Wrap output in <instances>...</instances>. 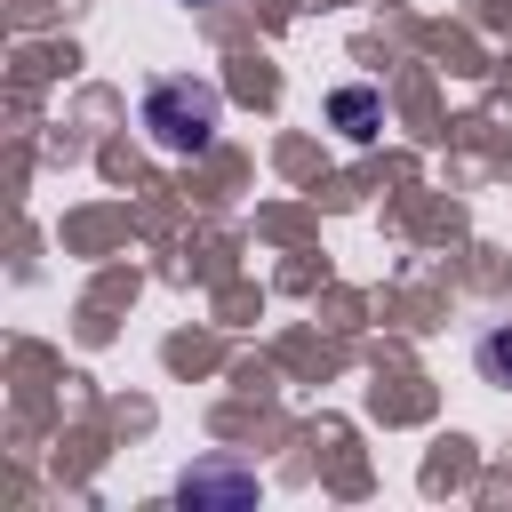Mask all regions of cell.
<instances>
[{"mask_svg":"<svg viewBox=\"0 0 512 512\" xmlns=\"http://www.w3.org/2000/svg\"><path fill=\"white\" fill-rule=\"evenodd\" d=\"M192 8H200V0H192Z\"/></svg>","mask_w":512,"mask_h":512,"instance_id":"5b68a950","label":"cell"},{"mask_svg":"<svg viewBox=\"0 0 512 512\" xmlns=\"http://www.w3.org/2000/svg\"><path fill=\"white\" fill-rule=\"evenodd\" d=\"M176 496H184V504H232V512H240V504H256V496H264V480H256V472H240V464H200V472H184V488H176Z\"/></svg>","mask_w":512,"mask_h":512,"instance_id":"7a4b0ae2","label":"cell"},{"mask_svg":"<svg viewBox=\"0 0 512 512\" xmlns=\"http://www.w3.org/2000/svg\"><path fill=\"white\" fill-rule=\"evenodd\" d=\"M136 128H144L160 152L200 160V152L216 144V128H224V88H216V80H192V72H168V80H152V88H144Z\"/></svg>","mask_w":512,"mask_h":512,"instance_id":"6da1fadb","label":"cell"},{"mask_svg":"<svg viewBox=\"0 0 512 512\" xmlns=\"http://www.w3.org/2000/svg\"><path fill=\"white\" fill-rule=\"evenodd\" d=\"M328 120H336L352 144H368V136L384 128V96H376V88H336V96H328Z\"/></svg>","mask_w":512,"mask_h":512,"instance_id":"3957f363","label":"cell"},{"mask_svg":"<svg viewBox=\"0 0 512 512\" xmlns=\"http://www.w3.org/2000/svg\"><path fill=\"white\" fill-rule=\"evenodd\" d=\"M472 368H480V384L512 392V320H488V328L472 336Z\"/></svg>","mask_w":512,"mask_h":512,"instance_id":"277c9868","label":"cell"}]
</instances>
